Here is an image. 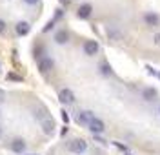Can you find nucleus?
<instances>
[{"mask_svg":"<svg viewBox=\"0 0 160 155\" xmlns=\"http://www.w3.org/2000/svg\"><path fill=\"white\" fill-rule=\"evenodd\" d=\"M37 119H38L40 128H42V132H44L46 135L55 133V128H57L55 119L49 115V111H48L46 108H37Z\"/></svg>","mask_w":160,"mask_h":155,"instance_id":"obj_1","label":"nucleus"},{"mask_svg":"<svg viewBox=\"0 0 160 155\" xmlns=\"http://www.w3.org/2000/svg\"><path fill=\"white\" fill-rule=\"evenodd\" d=\"M68 150L71 153H77V155H82L86 150H88V142L84 139H71L68 142Z\"/></svg>","mask_w":160,"mask_h":155,"instance_id":"obj_2","label":"nucleus"},{"mask_svg":"<svg viewBox=\"0 0 160 155\" xmlns=\"http://www.w3.org/2000/svg\"><path fill=\"white\" fill-rule=\"evenodd\" d=\"M53 68H55V60L51 57H48V55L40 57V60H38V71L40 73H49Z\"/></svg>","mask_w":160,"mask_h":155,"instance_id":"obj_3","label":"nucleus"},{"mask_svg":"<svg viewBox=\"0 0 160 155\" xmlns=\"http://www.w3.org/2000/svg\"><path fill=\"white\" fill-rule=\"evenodd\" d=\"M58 101L62 104H73L75 102V93L71 91L69 88H62L58 91Z\"/></svg>","mask_w":160,"mask_h":155,"instance_id":"obj_4","label":"nucleus"},{"mask_svg":"<svg viewBox=\"0 0 160 155\" xmlns=\"http://www.w3.org/2000/svg\"><path fill=\"white\" fill-rule=\"evenodd\" d=\"M88 128H89L95 135H98V133H102V132L106 130V124H104V121H100V119H97V117H93V119L89 121V124H88Z\"/></svg>","mask_w":160,"mask_h":155,"instance_id":"obj_5","label":"nucleus"},{"mask_svg":"<svg viewBox=\"0 0 160 155\" xmlns=\"http://www.w3.org/2000/svg\"><path fill=\"white\" fill-rule=\"evenodd\" d=\"M82 48H84V53H86V55L93 57V55H97V53H98V42H97V40H86Z\"/></svg>","mask_w":160,"mask_h":155,"instance_id":"obj_6","label":"nucleus"},{"mask_svg":"<svg viewBox=\"0 0 160 155\" xmlns=\"http://www.w3.org/2000/svg\"><path fill=\"white\" fill-rule=\"evenodd\" d=\"M93 117H95V115H93V111H88V110H84V111H78L75 119H77V122H78V124H82V126H88V124H89V121L93 119Z\"/></svg>","mask_w":160,"mask_h":155,"instance_id":"obj_7","label":"nucleus"},{"mask_svg":"<svg viewBox=\"0 0 160 155\" xmlns=\"http://www.w3.org/2000/svg\"><path fill=\"white\" fill-rule=\"evenodd\" d=\"M15 31H17L18 37H26V35H29V31H31V24L26 20H22L15 26Z\"/></svg>","mask_w":160,"mask_h":155,"instance_id":"obj_8","label":"nucleus"},{"mask_svg":"<svg viewBox=\"0 0 160 155\" xmlns=\"http://www.w3.org/2000/svg\"><path fill=\"white\" fill-rule=\"evenodd\" d=\"M11 152H15V153H24V152H26V141H24V139H13V141H11Z\"/></svg>","mask_w":160,"mask_h":155,"instance_id":"obj_9","label":"nucleus"},{"mask_svg":"<svg viewBox=\"0 0 160 155\" xmlns=\"http://www.w3.org/2000/svg\"><path fill=\"white\" fill-rule=\"evenodd\" d=\"M144 20H146V24H148L149 28H155V26L160 24V17L157 13H146V15H144Z\"/></svg>","mask_w":160,"mask_h":155,"instance_id":"obj_10","label":"nucleus"},{"mask_svg":"<svg viewBox=\"0 0 160 155\" xmlns=\"http://www.w3.org/2000/svg\"><path fill=\"white\" fill-rule=\"evenodd\" d=\"M91 13H93V6L91 4H82L78 8V17L80 18H89Z\"/></svg>","mask_w":160,"mask_h":155,"instance_id":"obj_11","label":"nucleus"},{"mask_svg":"<svg viewBox=\"0 0 160 155\" xmlns=\"http://www.w3.org/2000/svg\"><path fill=\"white\" fill-rule=\"evenodd\" d=\"M68 40H69V33L66 29H58L55 33V42L57 44H66Z\"/></svg>","mask_w":160,"mask_h":155,"instance_id":"obj_12","label":"nucleus"},{"mask_svg":"<svg viewBox=\"0 0 160 155\" xmlns=\"http://www.w3.org/2000/svg\"><path fill=\"white\" fill-rule=\"evenodd\" d=\"M157 95H158V93H157L155 88H146V90H144V99H146V101H155Z\"/></svg>","mask_w":160,"mask_h":155,"instance_id":"obj_13","label":"nucleus"},{"mask_svg":"<svg viewBox=\"0 0 160 155\" xmlns=\"http://www.w3.org/2000/svg\"><path fill=\"white\" fill-rule=\"evenodd\" d=\"M108 33H109V37L113 39V40H118L120 37H122V33H120V31H115L113 28H109V29H108Z\"/></svg>","mask_w":160,"mask_h":155,"instance_id":"obj_14","label":"nucleus"},{"mask_svg":"<svg viewBox=\"0 0 160 155\" xmlns=\"http://www.w3.org/2000/svg\"><path fill=\"white\" fill-rule=\"evenodd\" d=\"M100 73H102V75H111V68H109V64H106V62H104V64H102V66H100Z\"/></svg>","mask_w":160,"mask_h":155,"instance_id":"obj_15","label":"nucleus"},{"mask_svg":"<svg viewBox=\"0 0 160 155\" xmlns=\"http://www.w3.org/2000/svg\"><path fill=\"white\" fill-rule=\"evenodd\" d=\"M8 80H22V77H18L17 73H8Z\"/></svg>","mask_w":160,"mask_h":155,"instance_id":"obj_16","label":"nucleus"},{"mask_svg":"<svg viewBox=\"0 0 160 155\" xmlns=\"http://www.w3.org/2000/svg\"><path fill=\"white\" fill-rule=\"evenodd\" d=\"M4 31H6V22H4L2 18H0V35H2Z\"/></svg>","mask_w":160,"mask_h":155,"instance_id":"obj_17","label":"nucleus"},{"mask_svg":"<svg viewBox=\"0 0 160 155\" xmlns=\"http://www.w3.org/2000/svg\"><path fill=\"white\" fill-rule=\"evenodd\" d=\"M24 2H26L28 6H37V4H38V0H24Z\"/></svg>","mask_w":160,"mask_h":155,"instance_id":"obj_18","label":"nucleus"},{"mask_svg":"<svg viewBox=\"0 0 160 155\" xmlns=\"http://www.w3.org/2000/svg\"><path fill=\"white\" fill-rule=\"evenodd\" d=\"M95 141H97V142H100V144H104V146L108 144V142H106V141H104V139H100L98 135H95Z\"/></svg>","mask_w":160,"mask_h":155,"instance_id":"obj_19","label":"nucleus"},{"mask_svg":"<svg viewBox=\"0 0 160 155\" xmlns=\"http://www.w3.org/2000/svg\"><path fill=\"white\" fill-rule=\"evenodd\" d=\"M155 44H157V46H160V33H157V35H155Z\"/></svg>","mask_w":160,"mask_h":155,"instance_id":"obj_20","label":"nucleus"},{"mask_svg":"<svg viewBox=\"0 0 160 155\" xmlns=\"http://www.w3.org/2000/svg\"><path fill=\"white\" fill-rule=\"evenodd\" d=\"M62 119H64V122H68V121H69V117H68L66 111H62Z\"/></svg>","mask_w":160,"mask_h":155,"instance_id":"obj_21","label":"nucleus"},{"mask_svg":"<svg viewBox=\"0 0 160 155\" xmlns=\"http://www.w3.org/2000/svg\"><path fill=\"white\" fill-rule=\"evenodd\" d=\"M0 101H4V91L0 90Z\"/></svg>","mask_w":160,"mask_h":155,"instance_id":"obj_22","label":"nucleus"},{"mask_svg":"<svg viewBox=\"0 0 160 155\" xmlns=\"http://www.w3.org/2000/svg\"><path fill=\"white\" fill-rule=\"evenodd\" d=\"M0 137H2V128H0Z\"/></svg>","mask_w":160,"mask_h":155,"instance_id":"obj_23","label":"nucleus"},{"mask_svg":"<svg viewBox=\"0 0 160 155\" xmlns=\"http://www.w3.org/2000/svg\"><path fill=\"white\" fill-rule=\"evenodd\" d=\"M158 79H160V73H158Z\"/></svg>","mask_w":160,"mask_h":155,"instance_id":"obj_24","label":"nucleus"},{"mask_svg":"<svg viewBox=\"0 0 160 155\" xmlns=\"http://www.w3.org/2000/svg\"><path fill=\"white\" fill-rule=\"evenodd\" d=\"M126 155H131V153H126Z\"/></svg>","mask_w":160,"mask_h":155,"instance_id":"obj_25","label":"nucleus"},{"mask_svg":"<svg viewBox=\"0 0 160 155\" xmlns=\"http://www.w3.org/2000/svg\"><path fill=\"white\" fill-rule=\"evenodd\" d=\"M158 111H160V110H158Z\"/></svg>","mask_w":160,"mask_h":155,"instance_id":"obj_26","label":"nucleus"}]
</instances>
